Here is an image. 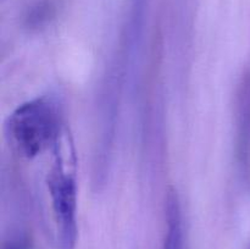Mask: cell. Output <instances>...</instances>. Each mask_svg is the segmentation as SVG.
Masks as SVG:
<instances>
[{
	"label": "cell",
	"mask_w": 250,
	"mask_h": 249,
	"mask_svg": "<svg viewBox=\"0 0 250 249\" xmlns=\"http://www.w3.org/2000/svg\"><path fill=\"white\" fill-rule=\"evenodd\" d=\"M53 161L45 185L58 249H75L77 243V178L76 155L67 131L53 148Z\"/></svg>",
	"instance_id": "obj_1"
},
{
	"label": "cell",
	"mask_w": 250,
	"mask_h": 249,
	"mask_svg": "<svg viewBox=\"0 0 250 249\" xmlns=\"http://www.w3.org/2000/svg\"><path fill=\"white\" fill-rule=\"evenodd\" d=\"M5 129L12 149L29 160L53 150L66 131L61 106L49 95L19 105L7 117Z\"/></svg>",
	"instance_id": "obj_2"
},
{
	"label": "cell",
	"mask_w": 250,
	"mask_h": 249,
	"mask_svg": "<svg viewBox=\"0 0 250 249\" xmlns=\"http://www.w3.org/2000/svg\"><path fill=\"white\" fill-rule=\"evenodd\" d=\"M237 170L243 187L250 192V67L243 71L234 99Z\"/></svg>",
	"instance_id": "obj_3"
},
{
	"label": "cell",
	"mask_w": 250,
	"mask_h": 249,
	"mask_svg": "<svg viewBox=\"0 0 250 249\" xmlns=\"http://www.w3.org/2000/svg\"><path fill=\"white\" fill-rule=\"evenodd\" d=\"M165 237L163 249H183L185 232L180 198L173 188H170L165 200Z\"/></svg>",
	"instance_id": "obj_4"
},
{
	"label": "cell",
	"mask_w": 250,
	"mask_h": 249,
	"mask_svg": "<svg viewBox=\"0 0 250 249\" xmlns=\"http://www.w3.org/2000/svg\"><path fill=\"white\" fill-rule=\"evenodd\" d=\"M55 15V7L50 1H43L31 9L26 17V24L31 29H39L48 24Z\"/></svg>",
	"instance_id": "obj_5"
},
{
	"label": "cell",
	"mask_w": 250,
	"mask_h": 249,
	"mask_svg": "<svg viewBox=\"0 0 250 249\" xmlns=\"http://www.w3.org/2000/svg\"><path fill=\"white\" fill-rule=\"evenodd\" d=\"M1 249H32V242L26 234H19L5 242Z\"/></svg>",
	"instance_id": "obj_6"
},
{
	"label": "cell",
	"mask_w": 250,
	"mask_h": 249,
	"mask_svg": "<svg viewBox=\"0 0 250 249\" xmlns=\"http://www.w3.org/2000/svg\"><path fill=\"white\" fill-rule=\"evenodd\" d=\"M248 249H250V246H249V247H248Z\"/></svg>",
	"instance_id": "obj_7"
}]
</instances>
